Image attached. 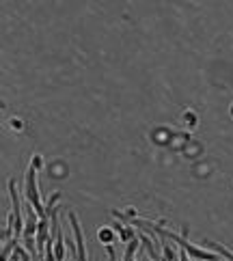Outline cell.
Wrapping results in <instances>:
<instances>
[{
  "instance_id": "6da1fadb",
  "label": "cell",
  "mask_w": 233,
  "mask_h": 261,
  "mask_svg": "<svg viewBox=\"0 0 233 261\" xmlns=\"http://www.w3.org/2000/svg\"><path fill=\"white\" fill-rule=\"evenodd\" d=\"M37 173H39L37 166L28 164V169H26V179H24V201H28L35 209H37V214L41 216V218H50L48 207L43 205V201H41L39 181H37L39 175H37Z\"/></svg>"
},
{
  "instance_id": "7a4b0ae2",
  "label": "cell",
  "mask_w": 233,
  "mask_h": 261,
  "mask_svg": "<svg viewBox=\"0 0 233 261\" xmlns=\"http://www.w3.org/2000/svg\"><path fill=\"white\" fill-rule=\"evenodd\" d=\"M67 218H69V224H71V233H74L76 261H89V252H86V244H84V233H82V227H80V220H78L76 212H69Z\"/></svg>"
},
{
  "instance_id": "3957f363",
  "label": "cell",
  "mask_w": 233,
  "mask_h": 261,
  "mask_svg": "<svg viewBox=\"0 0 233 261\" xmlns=\"http://www.w3.org/2000/svg\"><path fill=\"white\" fill-rule=\"evenodd\" d=\"M117 240H119V235H117V229L114 227H108V224L99 227V231H97V242L99 244L108 246V244H114Z\"/></svg>"
},
{
  "instance_id": "277c9868",
  "label": "cell",
  "mask_w": 233,
  "mask_h": 261,
  "mask_svg": "<svg viewBox=\"0 0 233 261\" xmlns=\"http://www.w3.org/2000/svg\"><path fill=\"white\" fill-rule=\"evenodd\" d=\"M203 246H207L209 250H214V252H218L222 259H227V261H233V250H229L224 244H220V242H212V240H203Z\"/></svg>"
},
{
  "instance_id": "5b68a950",
  "label": "cell",
  "mask_w": 233,
  "mask_h": 261,
  "mask_svg": "<svg viewBox=\"0 0 233 261\" xmlns=\"http://www.w3.org/2000/svg\"><path fill=\"white\" fill-rule=\"evenodd\" d=\"M134 261H154V259H151V257L147 255V250H145L143 246H141V248H138V252H136V259H134Z\"/></svg>"
},
{
  "instance_id": "8992f818",
  "label": "cell",
  "mask_w": 233,
  "mask_h": 261,
  "mask_svg": "<svg viewBox=\"0 0 233 261\" xmlns=\"http://www.w3.org/2000/svg\"><path fill=\"white\" fill-rule=\"evenodd\" d=\"M31 164H33V166H37V169L41 171V169H43V158H41L39 154H35V156H33V160H31Z\"/></svg>"
},
{
  "instance_id": "52a82bcc",
  "label": "cell",
  "mask_w": 233,
  "mask_h": 261,
  "mask_svg": "<svg viewBox=\"0 0 233 261\" xmlns=\"http://www.w3.org/2000/svg\"><path fill=\"white\" fill-rule=\"evenodd\" d=\"M158 261H162V259H158Z\"/></svg>"
}]
</instances>
